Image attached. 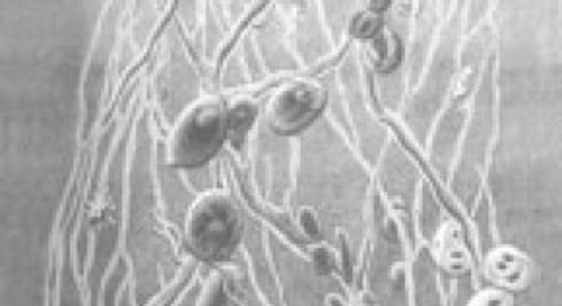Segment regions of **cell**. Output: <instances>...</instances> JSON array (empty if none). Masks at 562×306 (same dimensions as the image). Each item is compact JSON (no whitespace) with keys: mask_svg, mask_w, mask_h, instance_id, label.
<instances>
[{"mask_svg":"<svg viewBox=\"0 0 562 306\" xmlns=\"http://www.w3.org/2000/svg\"><path fill=\"white\" fill-rule=\"evenodd\" d=\"M225 117L227 111L214 99L192 107L173 134V165L194 167L212 159L219 152L223 138H227Z\"/></svg>","mask_w":562,"mask_h":306,"instance_id":"1","label":"cell"},{"mask_svg":"<svg viewBox=\"0 0 562 306\" xmlns=\"http://www.w3.org/2000/svg\"><path fill=\"white\" fill-rule=\"evenodd\" d=\"M487 274L502 287L516 289L528 281L530 268H528V260L520 252L510 248H500L489 256Z\"/></svg>","mask_w":562,"mask_h":306,"instance_id":"4","label":"cell"},{"mask_svg":"<svg viewBox=\"0 0 562 306\" xmlns=\"http://www.w3.org/2000/svg\"><path fill=\"white\" fill-rule=\"evenodd\" d=\"M326 93L309 80L287 84L272 101L270 124L281 134L289 136L305 130L322 113Z\"/></svg>","mask_w":562,"mask_h":306,"instance_id":"3","label":"cell"},{"mask_svg":"<svg viewBox=\"0 0 562 306\" xmlns=\"http://www.w3.org/2000/svg\"><path fill=\"white\" fill-rule=\"evenodd\" d=\"M435 256L448 272H464L469 266V254L460 229L448 225L442 229L435 243Z\"/></svg>","mask_w":562,"mask_h":306,"instance_id":"5","label":"cell"},{"mask_svg":"<svg viewBox=\"0 0 562 306\" xmlns=\"http://www.w3.org/2000/svg\"><path fill=\"white\" fill-rule=\"evenodd\" d=\"M365 57L375 72L386 74V72L394 70L402 57L400 39L396 37V33H392L390 30L380 31L373 39H369Z\"/></svg>","mask_w":562,"mask_h":306,"instance_id":"6","label":"cell"},{"mask_svg":"<svg viewBox=\"0 0 562 306\" xmlns=\"http://www.w3.org/2000/svg\"><path fill=\"white\" fill-rule=\"evenodd\" d=\"M239 239V217L223 198L202 200L190 217L188 241L192 250L206 260L225 258Z\"/></svg>","mask_w":562,"mask_h":306,"instance_id":"2","label":"cell"},{"mask_svg":"<svg viewBox=\"0 0 562 306\" xmlns=\"http://www.w3.org/2000/svg\"><path fill=\"white\" fill-rule=\"evenodd\" d=\"M351 31L355 37L359 39H373L375 35H378L382 31V20L376 12H363L359 14L353 24H351Z\"/></svg>","mask_w":562,"mask_h":306,"instance_id":"8","label":"cell"},{"mask_svg":"<svg viewBox=\"0 0 562 306\" xmlns=\"http://www.w3.org/2000/svg\"><path fill=\"white\" fill-rule=\"evenodd\" d=\"M254 121V107L252 105H237V107H231L227 111V117H225V130H227V138L233 142V144H241L249 132L250 124Z\"/></svg>","mask_w":562,"mask_h":306,"instance_id":"7","label":"cell"}]
</instances>
